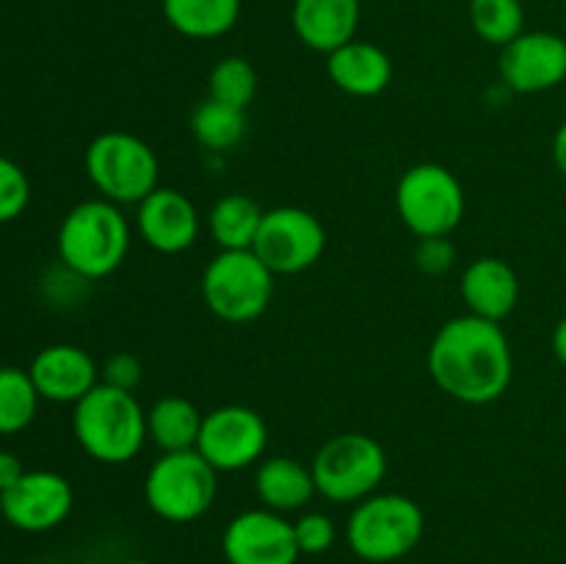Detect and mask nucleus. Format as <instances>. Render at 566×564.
Listing matches in <instances>:
<instances>
[{"label": "nucleus", "instance_id": "f257e3e1", "mask_svg": "<svg viewBox=\"0 0 566 564\" xmlns=\"http://www.w3.org/2000/svg\"><path fill=\"white\" fill-rule=\"evenodd\" d=\"M429 376L453 401L484 407L506 396L514 376V354L497 321L473 313L446 321L426 354Z\"/></svg>", "mask_w": 566, "mask_h": 564}, {"label": "nucleus", "instance_id": "f03ea898", "mask_svg": "<svg viewBox=\"0 0 566 564\" xmlns=\"http://www.w3.org/2000/svg\"><path fill=\"white\" fill-rule=\"evenodd\" d=\"M55 252L61 265L81 280H105L130 252V221L108 199H83L61 219Z\"/></svg>", "mask_w": 566, "mask_h": 564}, {"label": "nucleus", "instance_id": "7ed1b4c3", "mask_svg": "<svg viewBox=\"0 0 566 564\" xmlns=\"http://www.w3.org/2000/svg\"><path fill=\"white\" fill-rule=\"evenodd\" d=\"M72 431L83 451L103 464H125L142 453L147 437V409L133 393L99 382L75 404Z\"/></svg>", "mask_w": 566, "mask_h": 564}, {"label": "nucleus", "instance_id": "20e7f679", "mask_svg": "<svg viewBox=\"0 0 566 564\" xmlns=\"http://www.w3.org/2000/svg\"><path fill=\"white\" fill-rule=\"evenodd\" d=\"M426 514L415 498L401 492H374L354 506L346 523V542L363 562L390 564L420 545Z\"/></svg>", "mask_w": 566, "mask_h": 564}, {"label": "nucleus", "instance_id": "39448f33", "mask_svg": "<svg viewBox=\"0 0 566 564\" xmlns=\"http://www.w3.org/2000/svg\"><path fill=\"white\" fill-rule=\"evenodd\" d=\"M88 182L114 205H138L158 188L160 164L144 138L127 130H105L88 142L83 155Z\"/></svg>", "mask_w": 566, "mask_h": 564}, {"label": "nucleus", "instance_id": "423d86ee", "mask_svg": "<svg viewBox=\"0 0 566 564\" xmlns=\"http://www.w3.org/2000/svg\"><path fill=\"white\" fill-rule=\"evenodd\" d=\"M219 495V470L191 451L160 453L144 476V503L166 523H193L210 512Z\"/></svg>", "mask_w": 566, "mask_h": 564}, {"label": "nucleus", "instance_id": "0eeeda50", "mask_svg": "<svg viewBox=\"0 0 566 564\" xmlns=\"http://www.w3.org/2000/svg\"><path fill=\"white\" fill-rule=\"evenodd\" d=\"M274 271L252 249H219L202 271V299L227 324H249L269 310Z\"/></svg>", "mask_w": 566, "mask_h": 564}, {"label": "nucleus", "instance_id": "6e6552de", "mask_svg": "<svg viewBox=\"0 0 566 564\" xmlns=\"http://www.w3.org/2000/svg\"><path fill=\"white\" fill-rule=\"evenodd\" d=\"M315 490L332 503H359L379 490L387 476V453L379 440L363 431H343L329 437L315 451Z\"/></svg>", "mask_w": 566, "mask_h": 564}, {"label": "nucleus", "instance_id": "1a4fd4ad", "mask_svg": "<svg viewBox=\"0 0 566 564\" xmlns=\"http://www.w3.org/2000/svg\"><path fill=\"white\" fill-rule=\"evenodd\" d=\"M464 188L442 164H415L396 186V210L415 238L451 236L464 219Z\"/></svg>", "mask_w": 566, "mask_h": 564}, {"label": "nucleus", "instance_id": "9d476101", "mask_svg": "<svg viewBox=\"0 0 566 564\" xmlns=\"http://www.w3.org/2000/svg\"><path fill=\"white\" fill-rule=\"evenodd\" d=\"M252 252L274 274H302L313 269L326 252V230L321 219L296 205L265 210Z\"/></svg>", "mask_w": 566, "mask_h": 564}, {"label": "nucleus", "instance_id": "9b49d317", "mask_svg": "<svg viewBox=\"0 0 566 564\" xmlns=\"http://www.w3.org/2000/svg\"><path fill=\"white\" fill-rule=\"evenodd\" d=\"M269 448V426L263 415L243 404H224L202 418L197 451L219 473L252 468Z\"/></svg>", "mask_w": 566, "mask_h": 564}, {"label": "nucleus", "instance_id": "f8f14e48", "mask_svg": "<svg viewBox=\"0 0 566 564\" xmlns=\"http://www.w3.org/2000/svg\"><path fill=\"white\" fill-rule=\"evenodd\" d=\"M227 564H296L298 551L293 523L271 509H247L227 523L221 534Z\"/></svg>", "mask_w": 566, "mask_h": 564}, {"label": "nucleus", "instance_id": "ddd939ff", "mask_svg": "<svg viewBox=\"0 0 566 564\" xmlns=\"http://www.w3.org/2000/svg\"><path fill=\"white\" fill-rule=\"evenodd\" d=\"M503 86L517 94H542L566 81V39L553 31H523L501 48Z\"/></svg>", "mask_w": 566, "mask_h": 564}, {"label": "nucleus", "instance_id": "4468645a", "mask_svg": "<svg viewBox=\"0 0 566 564\" xmlns=\"http://www.w3.org/2000/svg\"><path fill=\"white\" fill-rule=\"evenodd\" d=\"M3 518L25 534H44L64 523L75 506V490L55 470H25L3 495Z\"/></svg>", "mask_w": 566, "mask_h": 564}, {"label": "nucleus", "instance_id": "2eb2a0df", "mask_svg": "<svg viewBox=\"0 0 566 564\" xmlns=\"http://www.w3.org/2000/svg\"><path fill=\"white\" fill-rule=\"evenodd\" d=\"M199 210L188 194L158 186L136 205L138 238L160 254H182L199 238Z\"/></svg>", "mask_w": 566, "mask_h": 564}, {"label": "nucleus", "instance_id": "dca6fc26", "mask_svg": "<svg viewBox=\"0 0 566 564\" xmlns=\"http://www.w3.org/2000/svg\"><path fill=\"white\" fill-rule=\"evenodd\" d=\"M28 374H31L42 401L72 404V407L99 385V365L94 363L86 348L75 346V343L44 346L31 359Z\"/></svg>", "mask_w": 566, "mask_h": 564}, {"label": "nucleus", "instance_id": "f3484780", "mask_svg": "<svg viewBox=\"0 0 566 564\" xmlns=\"http://www.w3.org/2000/svg\"><path fill=\"white\" fill-rule=\"evenodd\" d=\"M359 20V0H293L291 6V25L298 42L324 55L357 39Z\"/></svg>", "mask_w": 566, "mask_h": 564}, {"label": "nucleus", "instance_id": "a211bd4d", "mask_svg": "<svg viewBox=\"0 0 566 564\" xmlns=\"http://www.w3.org/2000/svg\"><path fill=\"white\" fill-rule=\"evenodd\" d=\"M459 293L468 304V313L501 324L520 302V276L506 260L486 254V258H475L462 271Z\"/></svg>", "mask_w": 566, "mask_h": 564}, {"label": "nucleus", "instance_id": "6ab92c4d", "mask_svg": "<svg viewBox=\"0 0 566 564\" xmlns=\"http://www.w3.org/2000/svg\"><path fill=\"white\" fill-rule=\"evenodd\" d=\"M326 75L348 97H379L392 83V59L379 44L352 39L326 55Z\"/></svg>", "mask_w": 566, "mask_h": 564}, {"label": "nucleus", "instance_id": "aec40b11", "mask_svg": "<svg viewBox=\"0 0 566 564\" xmlns=\"http://www.w3.org/2000/svg\"><path fill=\"white\" fill-rule=\"evenodd\" d=\"M254 492H258L260 503L265 509L291 514L302 512L318 490H315L313 470L307 464H302L293 457H271L258 464Z\"/></svg>", "mask_w": 566, "mask_h": 564}, {"label": "nucleus", "instance_id": "412c9836", "mask_svg": "<svg viewBox=\"0 0 566 564\" xmlns=\"http://www.w3.org/2000/svg\"><path fill=\"white\" fill-rule=\"evenodd\" d=\"M166 25L186 39L227 36L241 20V0H160Z\"/></svg>", "mask_w": 566, "mask_h": 564}, {"label": "nucleus", "instance_id": "4be33fe9", "mask_svg": "<svg viewBox=\"0 0 566 564\" xmlns=\"http://www.w3.org/2000/svg\"><path fill=\"white\" fill-rule=\"evenodd\" d=\"M202 418L197 404L186 396H164L147 409V437L160 448L169 451H191L197 448Z\"/></svg>", "mask_w": 566, "mask_h": 564}, {"label": "nucleus", "instance_id": "5701e85b", "mask_svg": "<svg viewBox=\"0 0 566 564\" xmlns=\"http://www.w3.org/2000/svg\"><path fill=\"white\" fill-rule=\"evenodd\" d=\"M265 210L247 194L216 199L208 213V232L219 249H252Z\"/></svg>", "mask_w": 566, "mask_h": 564}, {"label": "nucleus", "instance_id": "b1692460", "mask_svg": "<svg viewBox=\"0 0 566 564\" xmlns=\"http://www.w3.org/2000/svg\"><path fill=\"white\" fill-rule=\"evenodd\" d=\"M249 130L247 111L232 108V105L219 103L208 97L193 108L191 114V133L205 149L210 153H230L243 142Z\"/></svg>", "mask_w": 566, "mask_h": 564}, {"label": "nucleus", "instance_id": "393cba45", "mask_svg": "<svg viewBox=\"0 0 566 564\" xmlns=\"http://www.w3.org/2000/svg\"><path fill=\"white\" fill-rule=\"evenodd\" d=\"M36 385H33L28 368L3 365L0 368V435H20L33 424L39 412Z\"/></svg>", "mask_w": 566, "mask_h": 564}, {"label": "nucleus", "instance_id": "a878e982", "mask_svg": "<svg viewBox=\"0 0 566 564\" xmlns=\"http://www.w3.org/2000/svg\"><path fill=\"white\" fill-rule=\"evenodd\" d=\"M470 25L481 42L506 48L525 31L523 0H470Z\"/></svg>", "mask_w": 566, "mask_h": 564}, {"label": "nucleus", "instance_id": "bb28decb", "mask_svg": "<svg viewBox=\"0 0 566 564\" xmlns=\"http://www.w3.org/2000/svg\"><path fill=\"white\" fill-rule=\"evenodd\" d=\"M208 97L232 108L247 111L258 97V70L243 55H227L216 61L208 75Z\"/></svg>", "mask_w": 566, "mask_h": 564}, {"label": "nucleus", "instance_id": "cd10ccee", "mask_svg": "<svg viewBox=\"0 0 566 564\" xmlns=\"http://www.w3.org/2000/svg\"><path fill=\"white\" fill-rule=\"evenodd\" d=\"M31 205V180L17 160L0 155V224L20 219Z\"/></svg>", "mask_w": 566, "mask_h": 564}, {"label": "nucleus", "instance_id": "c85d7f7f", "mask_svg": "<svg viewBox=\"0 0 566 564\" xmlns=\"http://www.w3.org/2000/svg\"><path fill=\"white\" fill-rule=\"evenodd\" d=\"M293 534H296L298 551L302 556H321V553L329 551L337 540L335 520L324 512H304L293 520Z\"/></svg>", "mask_w": 566, "mask_h": 564}, {"label": "nucleus", "instance_id": "c756f323", "mask_svg": "<svg viewBox=\"0 0 566 564\" xmlns=\"http://www.w3.org/2000/svg\"><path fill=\"white\" fill-rule=\"evenodd\" d=\"M453 263H457V247H453L451 236L418 238V247H415V265H418L423 274H448V271L453 269Z\"/></svg>", "mask_w": 566, "mask_h": 564}, {"label": "nucleus", "instance_id": "7c9ffc66", "mask_svg": "<svg viewBox=\"0 0 566 564\" xmlns=\"http://www.w3.org/2000/svg\"><path fill=\"white\" fill-rule=\"evenodd\" d=\"M142 376H144L142 359L130 352L111 354V357L103 363V368H99V382H105V385L111 387H119V390H127V393H133L138 385H142Z\"/></svg>", "mask_w": 566, "mask_h": 564}, {"label": "nucleus", "instance_id": "2f4dec72", "mask_svg": "<svg viewBox=\"0 0 566 564\" xmlns=\"http://www.w3.org/2000/svg\"><path fill=\"white\" fill-rule=\"evenodd\" d=\"M22 473H25V468H22L20 457H17L14 451L0 448V495H3L6 490H11V487L22 479Z\"/></svg>", "mask_w": 566, "mask_h": 564}, {"label": "nucleus", "instance_id": "473e14b6", "mask_svg": "<svg viewBox=\"0 0 566 564\" xmlns=\"http://www.w3.org/2000/svg\"><path fill=\"white\" fill-rule=\"evenodd\" d=\"M553 164L566 177V119L558 125L556 136H553Z\"/></svg>", "mask_w": 566, "mask_h": 564}, {"label": "nucleus", "instance_id": "72a5a7b5", "mask_svg": "<svg viewBox=\"0 0 566 564\" xmlns=\"http://www.w3.org/2000/svg\"><path fill=\"white\" fill-rule=\"evenodd\" d=\"M551 346H553V354H556L558 363L566 365V315L562 321H558L556 330H553Z\"/></svg>", "mask_w": 566, "mask_h": 564}, {"label": "nucleus", "instance_id": "f704fd0d", "mask_svg": "<svg viewBox=\"0 0 566 564\" xmlns=\"http://www.w3.org/2000/svg\"><path fill=\"white\" fill-rule=\"evenodd\" d=\"M119 564H153V562H147V558H127V562H119Z\"/></svg>", "mask_w": 566, "mask_h": 564}, {"label": "nucleus", "instance_id": "c9c22d12", "mask_svg": "<svg viewBox=\"0 0 566 564\" xmlns=\"http://www.w3.org/2000/svg\"><path fill=\"white\" fill-rule=\"evenodd\" d=\"M0 523H6V518H3V498H0Z\"/></svg>", "mask_w": 566, "mask_h": 564}]
</instances>
